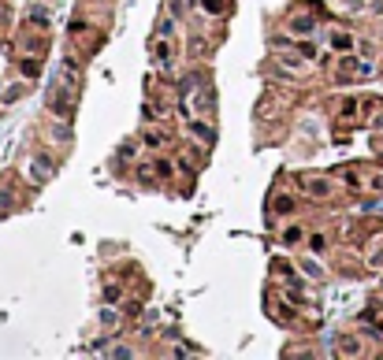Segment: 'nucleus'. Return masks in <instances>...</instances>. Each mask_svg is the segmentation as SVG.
<instances>
[{"mask_svg": "<svg viewBox=\"0 0 383 360\" xmlns=\"http://www.w3.org/2000/svg\"><path fill=\"white\" fill-rule=\"evenodd\" d=\"M157 59H160V67H171V49H167V41H157Z\"/></svg>", "mask_w": 383, "mask_h": 360, "instance_id": "obj_6", "label": "nucleus"}, {"mask_svg": "<svg viewBox=\"0 0 383 360\" xmlns=\"http://www.w3.org/2000/svg\"><path fill=\"white\" fill-rule=\"evenodd\" d=\"M324 249H327V238L317 234V238H313V252H324Z\"/></svg>", "mask_w": 383, "mask_h": 360, "instance_id": "obj_18", "label": "nucleus"}, {"mask_svg": "<svg viewBox=\"0 0 383 360\" xmlns=\"http://www.w3.org/2000/svg\"><path fill=\"white\" fill-rule=\"evenodd\" d=\"M342 353H346V357H357V345H353V338H346V345H342Z\"/></svg>", "mask_w": 383, "mask_h": 360, "instance_id": "obj_19", "label": "nucleus"}, {"mask_svg": "<svg viewBox=\"0 0 383 360\" xmlns=\"http://www.w3.org/2000/svg\"><path fill=\"white\" fill-rule=\"evenodd\" d=\"M298 238H301V226H287V230H283V242H298Z\"/></svg>", "mask_w": 383, "mask_h": 360, "instance_id": "obj_14", "label": "nucleus"}, {"mask_svg": "<svg viewBox=\"0 0 383 360\" xmlns=\"http://www.w3.org/2000/svg\"><path fill=\"white\" fill-rule=\"evenodd\" d=\"M290 30H294V34H309V30H313V19H294V23H290Z\"/></svg>", "mask_w": 383, "mask_h": 360, "instance_id": "obj_9", "label": "nucleus"}, {"mask_svg": "<svg viewBox=\"0 0 383 360\" xmlns=\"http://www.w3.org/2000/svg\"><path fill=\"white\" fill-rule=\"evenodd\" d=\"M357 104H361V101H342V108H339V119H353V115H357Z\"/></svg>", "mask_w": 383, "mask_h": 360, "instance_id": "obj_8", "label": "nucleus"}, {"mask_svg": "<svg viewBox=\"0 0 383 360\" xmlns=\"http://www.w3.org/2000/svg\"><path fill=\"white\" fill-rule=\"evenodd\" d=\"M279 63H283L287 71H301V67H305V56L298 59V56H287V52H279Z\"/></svg>", "mask_w": 383, "mask_h": 360, "instance_id": "obj_5", "label": "nucleus"}, {"mask_svg": "<svg viewBox=\"0 0 383 360\" xmlns=\"http://www.w3.org/2000/svg\"><path fill=\"white\" fill-rule=\"evenodd\" d=\"M23 75H26V78L37 75V63H33V59H23Z\"/></svg>", "mask_w": 383, "mask_h": 360, "instance_id": "obj_16", "label": "nucleus"}, {"mask_svg": "<svg viewBox=\"0 0 383 360\" xmlns=\"http://www.w3.org/2000/svg\"><path fill=\"white\" fill-rule=\"evenodd\" d=\"M171 171H175V167H171V160H157V175L160 178H171Z\"/></svg>", "mask_w": 383, "mask_h": 360, "instance_id": "obj_12", "label": "nucleus"}, {"mask_svg": "<svg viewBox=\"0 0 383 360\" xmlns=\"http://www.w3.org/2000/svg\"><path fill=\"white\" fill-rule=\"evenodd\" d=\"M368 268H383V245L372 252V256H368Z\"/></svg>", "mask_w": 383, "mask_h": 360, "instance_id": "obj_15", "label": "nucleus"}, {"mask_svg": "<svg viewBox=\"0 0 383 360\" xmlns=\"http://www.w3.org/2000/svg\"><path fill=\"white\" fill-rule=\"evenodd\" d=\"M100 323H104V327H116V323H119V312H116V308H104V312H100Z\"/></svg>", "mask_w": 383, "mask_h": 360, "instance_id": "obj_10", "label": "nucleus"}, {"mask_svg": "<svg viewBox=\"0 0 383 360\" xmlns=\"http://www.w3.org/2000/svg\"><path fill=\"white\" fill-rule=\"evenodd\" d=\"M30 175H33V178H49V175H52V164H49V160H45V156H41V160H33Z\"/></svg>", "mask_w": 383, "mask_h": 360, "instance_id": "obj_4", "label": "nucleus"}, {"mask_svg": "<svg viewBox=\"0 0 383 360\" xmlns=\"http://www.w3.org/2000/svg\"><path fill=\"white\" fill-rule=\"evenodd\" d=\"M301 190L309 193V197H327V193L335 190L331 178H317V175H301Z\"/></svg>", "mask_w": 383, "mask_h": 360, "instance_id": "obj_1", "label": "nucleus"}, {"mask_svg": "<svg viewBox=\"0 0 383 360\" xmlns=\"http://www.w3.org/2000/svg\"><path fill=\"white\" fill-rule=\"evenodd\" d=\"M301 271H305L309 278H320V264H313V260H301Z\"/></svg>", "mask_w": 383, "mask_h": 360, "instance_id": "obj_11", "label": "nucleus"}, {"mask_svg": "<svg viewBox=\"0 0 383 360\" xmlns=\"http://www.w3.org/2000/svg\"><path fill=\"white\" fill-rule=\"evenodd\" d=\"M275 208H279V212H290L294 201H290V197H279V201H275Z\"/></svg>", "mask_w": 383, "mask_h": 360, "instance_id": "obj_17", "label": "nucleus"}, {"mask_svg": "<svg viewBox=\"0 0 383 360\" xmlns=\"http://www.w3.org/2000/svg\"><path fill=\"white\" fill-rule=\"evenodd\" d=\"M327 45H331L335 52H350L353 49V34H346V30H331V34H327Z\"/></svg>", "mask_w": 383, "mask_h": 360, "instance_id": "obj_3", "label": "nucleus"}, {"mask_svg": "<svg viewBox=\"0 0 383 360\" xmlns=\"http://www.w3.org/2000/svg\"><path fill=\"white\" fill-rule=\"evenodd\" d=\"M205 4V11H220V0H201Z\"/></svg>", "mask_w": 383, "mask_h": 360, "instance_id": "obj_20", "label": "nucleus"}, {"mask_svg": "<svg viewBox=\"0 0 383 360\" xmlns=\"http://www.w3.org/2000/svg\"><path fill=\"white\" fill-rule=\"evenodd\" d=\"M30 23L33 26H49V8H33L30 11Z\"/></svg>", "mask_w": 383, "mask_h": 360, "instance_id": "obj_7", "label": "nucleus"}, {"mask_svg": "<svg viewBox=\"0 0 383 360\" xmlns=\"http://www.w3.org/2000/svg\"><path fill=\"white\" fill-rule=\"evenodd\" d=\"M298 52L305 59H317V45H309V41H298Z\"/></svg>", "mask_w": 383, "mask_h": 360, "instance_id": "obj_13", "label": "nucleus"}, {"mask_svg": "<svg viewBox=\"0 0 383 360\" xmlns=\"http://www.w3.org/2000/svg\"><path fill=\"white\" fill-rule=\"evenodd\" d=\"M186 126H190V130H193V134H197V141L201 145H216V130H212V126H208V123H201V119H186Z\"/></svg>", "mask_w": 383, "mask_h": 360, "instance_id": "obj_2", "label": "nucleus"}]
</instances>
